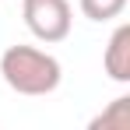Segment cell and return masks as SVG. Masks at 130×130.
Wrapping results in <instances>:
<instances>
[{
    "instance_id": "cell-4",
    "label": "cell",
    "mask_w": 130,
    "mask_h": 130,
    "mask_svg": "<svg viewBox=\"0 0 130 130\" xmlns=\"http://www.w3.org/2000/svg\"><path fill=\"white\" fill-rule=\"evenodd\" d=\"M91 130H130V99L127 95L112 99L106 112L91 120Z\"/></svg>"
},
{
    "instance_id": "cell-1",
    "label": "cell",
    "mask_w": 130,
    "mask_h": 130,
    "mask_svg": "<svg viewBox=\"0 0 130 130\" xmlns=\"http://www.w3.org/2000/svg\"><path fill=\"white\" fill-rule=\"evenodd\" d=\"M0 74L11 91L18 95H49L63 81V67L53 53L35 46H7L0 56Z\"/></svg>"
},
{
    "instance_id": "cell-3",
    "label": "cell",
    "mask_w": 130,
    "mask_h": 130,
    "mask_svg": "<svg viewBox=\"0 0 130 130\" xmlns=\"http://www.w3.org/2000/svg\"><path fill=\"white\" fill-rule=\"evenodd\" d=\"M102 67L112 81L120 85H130V25H116V32L109 35L106 42V56H102Z\"/></svg>"
},
{
    "instance_id": "cell-5",
    "label": "cell",
    "mask_w": 130,
    "mask_h": 130,
    "mask_svg": "<svg viewBox=\"0 0 130 130\" xmlns=\"http://www.w3.org/2000/svg\"><path fill=\"white\" fill-rule=\"evenodd\" d=\"M88 21H112L127 11V0H77Z\"/></svg>"
},
{
    "instance_id": "cell-2",
    "label": "cell",
    "mask_w": 130,
    "mask_h": 130,
    "mask_svg": "<svg viewBox=\"0 0 130 130\" xmlns=\"http://www.w3.org/2000/svg\"><path fill=\"white\" fill-rule=\"evenodd\" d=\"M21 18L39 42L53 46L70 35V4L67 0H21Z\"/></svg>"
}]
</instances>
